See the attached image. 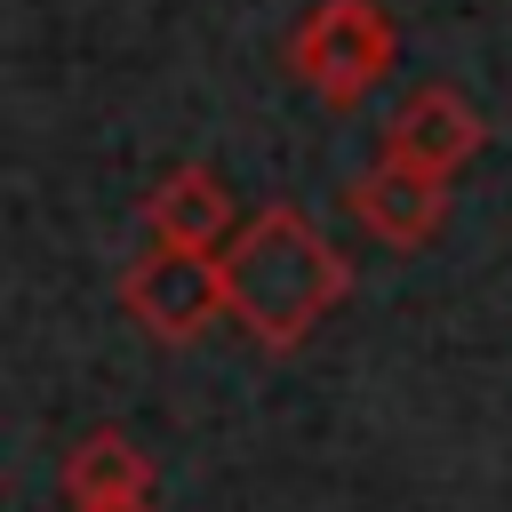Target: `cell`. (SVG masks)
Here are the masks:
<instances>
[{
	"instance_id": "1",
	"label": "cell",
	"mask_w": 512,
	"mask_h": 512,
	"mask_svg": "<svg viewBox=\"0 0 512 512\" xmlns=\"http://www.w3.org/2000/svg\"><path fill=\"white\" fill-rule=\"evenodd\" d=\"M216 256H224V312H232L256 344H272V352H296V344L344 304V288H352L344 256H336V248L320 240V224H312L304 208H288V200L256 208Z\"/></svg>"
},
{
	"instance_id": "2",
	"label": "cell",
	"mask_w": 512,
	"mask_h": 512,
	"mask_svg": "<svg viewBox=\"0 0 512 512\" xmlns=\"http://www.w3.org/2000/svg\"><path fill=\"white\" fill-rule=\"evenodd\" d=\"M392 16L376 0H312L304 24L288 32V72L320 96V104H360L384 72H392Z\"/></svg>"
},
{
	"instance_id": "3",
	"label": "cell",
	"mask_w": 512,
	"mask_h": 512,
	"mask_svg": "<svg viewBox=\"0 0 512 512\" xmlns=\"http://www.w3.org/2000/svg\"><path fill=\"white\" fill-rule=\"evenodd\" d=\"M120 304L136 312V328H152L160 344H192L216 312H224V256L216 248H184V240H152L128 280Z\"/></svg>"
},
{
	"instance_id": "4",
	"label": "cell",
	"mask_w": 512,
	"mask_h": 512,
	"mask_svg": "<svg viewBox=\"0 0 512 512\" xmlns=\"http://www.w3.org/2000/svg\"><path fill=\"white\" fill-rule=\"evenodd\" d=\"M440 208H448V176H432V168H416V160H400V152H384V160L352 184V216H360L384 248H424V240L440 232Z\"/></svg>"
},
{
	"instance_id": "5",
	"label": "cell",
	"mask_w": 512,
	"mask_h": 512,
	"mask_svg": "<svg viewBox=\"0 0 512 512\" xmlns=\"http://www.w3.org/2000/svg\"><path fill=\"white\" fill-rule=\"evenodd\" d=\"M480 144H488L480 112H472L448 80H424V88L392 112V144H384V152H400V160H416V168H432V176H456Z\"/></svg>"
},
{
	"instance_id": "6",
	"label": "cell",
	"mask_w": 512,
	"mask_h": 512,
	"mask_svg": "<svg viewBox=\"0 0 512 512\" xmlns=\"http://www.w3.org/2000/svg\"><path fill=\"white\" fill-rule=\"evenodd\" d=\"M144 224H152V240L224 248V240L240 232V208H232V192H224L216 168H168V176L152 184V200H144Z\"/></svg>"
},
{
	"instance_id": "7",
	"label": "cell",
	"mask_w": 512,
	"mask_h": 512,
	"mask_svg": "<svg viewBox=\"0 0 512 512\" xmlns=\"http://www.w3.org/2000/svg\"><path fill=\"white\" fill-rule=\"evenodd\" d=\"M152 496V456L128 440V432H88L72 456H64V504H136Z\"/></svg>"
},
{
	"instance_id": "8",
	"label": "cell",
	"mask_w": 512,
	"mask_h": 512,
	"mask_svg": "<svg viewBox=\"0 0 512 512\" xmlns=\"http://www.w3.org/2000/svg\"><path fill=\"white\" fill-rule=\"evenodd\" d=\"M80 512H160L152 496H136V504H80Z\"/></svg>"
}]
</instances>
